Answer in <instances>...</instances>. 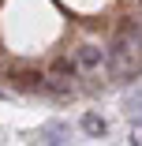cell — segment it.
Returning <instances> with one entry per match:
<instances>
[{"instance_id":"6da1fadb","label":"cell","mask_w":142,"mask_h":146,"mask_svg":"<svg viewBox=\"0 0 142 146\" xmlns=\"http://www.w3.org/2000/svg\"><path fill=\"white\" fill-rule=\"evenodd\" d=\"M67 135H71V127H67L64 120H49V124L41 127V135H38L34 146H67Z\"/></svg>"},{"instance_id":"7a4b0ae2","label":"cell","mask_w":142,"mask_h":146,"mask_svg":"<svg viewBox=\"0 0 142 146\" xmlns=\"http://www.w3.org/2000/svg\"><path fill=\"white\" fill-rule=\"evenodd\" d=\"M105 60H108V56H105L101 45H79V49H75V64H79V71H97Z\"/></svg>"},{"instance_id":"3957f363","label":"cell","mask_w":142,"mask_h":146,"mask_svg":"<svg viewBox=\"0 0 142 146\" xmlns=\"http://www.w3.org/2000/svg\"><path fill=\"white\" fill-rule=\"evenodd\" d=\"M82 131H86L90 139H101V135H108V124H105V116L101 112H82Z\"/></svg>"},{"instance_id":"277c9868","label":"cell","mask_w":142,"mask_h":146,"mask_svg":"<svg viewBox=\"0 0 142 146\" xmlns=\"http://www.w3.org/2000/svg\"><path fill=\"white\" fill-rule=\"evenodd\" d=\"M52 75H56V79H75V75H79L75 56H56V60H52Z\"/></svg>"},{"instance_id":"5b68a950","label":"cell","mask_w":142,"mask_h":146,"mask_svg":"<svg viewBox=\"0 0 142 146\" xmlns=\"http://www.w3.org/2000/svg\"><path fill=\"white\" fill-rule=\"evenodd\" d=\"M124 112H127V116H142V86L127 94V101H124Z\"/></svg>"},{"instance_id":"8992f818","label":"cell","mask_w":142,"mask_h":146,"mask_svg":"<svg viewBox=\"0 0 142 146\" xmlns=\"http://www.w3.org/2000/svg\"><path fill=\"white\" fill-rule=\"evenodd\" d=\"M19 86H22V90H41V86H49V82H45L38 71H22V75H19Z\"/></svg>"},{"instance_id":"52a82bcc","label":"cell","mask_w":142,"mask_h":146,"mask_svg":"<svg viewBox=\"0 0 142 146\" xmlns=\"http://www.w3.org/2000/svg\"><path fill=\"white\" fill-rule=\"evenodd\" d=\"M0 98H4V90H0Z\"/></svg>"}]
</instances>
